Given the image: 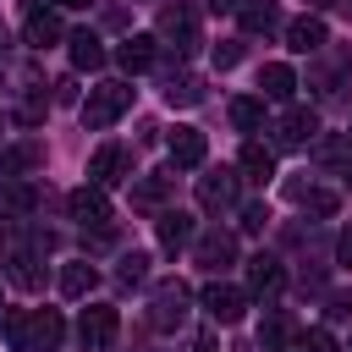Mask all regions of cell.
I'll return each instance as SVG.
<instances>
[{
    "instance_id": "1",
    "label": "cell",
    "mask_w": 352,
    "mask_h": 352,
    "mask_svg": "<svg viewBox=\"0 0 352 352\" xmlns=\"http://www.w3.org/2000/svg\"><path fill=\"white\" fill-rule=\"evenodd\" d=\"M126 104H132V88H126V82H99V88H88V99H82V126H88V132H104L116 116H126Z\"/></svg>"
},
{
    "instance_id": "2",
    "label": "cell",
    "mask_w": 352,
    "mask_h": 352,
    "mask_svg": "<svg viewBox=\"0 0 352 352\" xmlns=\"http://www.w3.org/2000/svg\"><path fill=\"white\" fill-rule=\"evenodd\" d=\"M160 38H170L176 44V55H192L204 38H198V6L192 0H170L165 11H160Z\"/></svg>"
},
{
    "instance_id": "3",
    "label": "cell",
    "mask_w": 352,
    "mask_h": 352,
    "mask_svg": "<svg viewBox=\"0 0 352 352\" xmlns=\"http://www.w3.org/2000/svg\"><path fill=\"white\" fill-rule=\"evenodd\" d=\"M66 214H72L82 231H88V226L104 231V226H110V198H104V187H94V182H88V187H72V192H66Z\"/></svg>"
},
{
    "instance_id": "4",
    "label": "cell",
    "mask_w": 352,
    "mask_h": 352,
    "mask_svg": "<svg viewBox=\"0 0 352 352\" xmlns=\"http://www.w3.org/2000/svg\"><path fill=\"white\" fill-rule=\"evenodd\" d=\"M198 302H204V314L214 324H242V314H248V292L242 286H226V280H209Z\"/></svg>"
},
{
    "instance_id": "5",
    "label": "cell",
    "mask_w": 352,
    "mask_h": 352,
    "mask_svg": "<svg viewBox=\"0 0 352 352\" xmlns=\"http://www.w3.org/2000/svg\"><path fill=\"white\" fill-rule=\"evenodd\" d=\"M187 302H192V292H187L182 280H165V286L154 292V302H148L154 330H182V324H187Z\"/></svg>"
},
{
    "instance_id": "6",
    "label": "cell",
    "mask_w": 352,
    "mask_h": 352,
    "mask_svg": "<svg viewBox=\"0 0 352 352\" xmlns=\"http://www.w3.org/2000/svg\"><path fill=\"white\" fill-rule=\"evenodd\" d=\"M126 176H132V148L99 143L94 160H88V182H94V187H116V182H126Z\"/></svg>"
},
{
    "instance_id": "7",
    "label": "cell",
    "mask_w": 352,
    "mask_h": 352,
    "mask_svg": "<svg viewBox=\"0 0 352 352\" xmlns=\"http://www.w3.org/2000/svg\"><path fill=\"white\" fill-rule=\"evenodd\" d=\"M116 324H121V314H116L110 302H94V308H82V319H77V341H82L88 352H99V346L116 341Z\"/></svg>"
},
{
    "instance_id": "8",
    "label": "cell",
    "mask_w": 352,
    "mask_h": 352,
    "mask_svg": "<svg viewBox=\"0 0 352 352\" xmlns=\"http://www.w3.org/2000/svg\"><path fill=\"white\" fill-rule=\"evenodd\" d=\"M314 132H319V116H314V110H302V104H292V110L275 121V143H280V148H302Z\"/></svg>"
},
{
    "instance_id": "9",
    "label": "cell",
    "mask_w": 352,
    "mask_h": 352,
    "mask_svg": "<svg viewBox=\"0 0 352 352\" xmlns=\"http://www.w3.org/2000/svg\"><path fill=\"white\" fill-rule=\"evenodd\" d=\"M22 38H28L33 50L55 44V38H60V16H55L50 6H38V0H33V6H28V16H22Z\"/></svg>"
},
{
    "instance_id": "10",
    "label": "cell",
    "mask_w": 352,
    "mask_h": 352,
    "mask_svg": "<svg viewBox=\"0 0 352 352\" xmlns=\"http://www.w3.org/2000/svg\"><path fill=\"white\" fill-rule=\"evenodd\" d=\"M204 154H209V138H204L198 126H176V132H170V165L192 170V165H204Z\"/></svg>"
},
{
    "instance_id": "11",
    "label": "cell",
    "mask_w": 352,
    "mask_h": 352,
    "mask_svg": "<svg viewBox=\"0 0 352 352\" xmlns=\"http://www.w3.org/2000/svg\"><path fill=\"white\" fill-rule=\"evenodd\" d=\"M198 204H204V209H231V204H236V170H209V176H198Z\"/></svg>"
},
{
    "instance_id": "12",
    "label": "cell",
    "mask_w": 352,
    "mask_h": 352,
    "mask_svg": "<svg viewBox=\"0 0 352 352\" xmlns=\"http://www.w3.org/2000/svg\"><path fill=\"white\" fill-rule=\"evenodd\" d=\"M324 38H330L324 16H297V22H286V44H292L297 55H314V50H324Z\"/></svg>"
},
{
    "instance_id": "13",
    "label": "cell",
    "mask_w": 352,
    "mask_h": 352,
    "mask_svg": "<svg viewBox=\"0 0 352 352\" xmlns=\"http://www.w3.org/2000/svg\"><path fill=\"white\" fill-rule=\"evenodd\" d=\"M116 60H121V72H148V66L160 60V38H154V33H132V38L116 50Z\"/></svg>"
},
{
    "instance_id": "14",
    "label": "cell",
    "mask_w": 352,
    "mask_h": 352,
    "mask_svg": "<svg viewBox=\"0 0 352 352\" xmlns=\"http://www.w3.org/2000/svg\"><path fill=\"white\" fill-rule=\"evenodd\" d=\"M192 253H198V264H209V270H226V264L236 258V236H226V231H209V236H198V242H192Z\"/></svg>"
},
{
    "instance_id": "15",
    "label": "cell",
    "mask_w": 352,
    "mask_h": 352,
    "mask_svg": "<svg viewBox=\"0 0 352 352\" xmlns=\"http://www.w3.org/2000/svg\"><path fill=\"white\" fill-rule=\"evenodd\" d=\"M258 88H264V99H292V94H297V72H292L286 60H270V66L258 72Z\"/></svg>"
},
{
    "instance_id": "16",
    "label": "cell",
    "mask_w": 352,
    "mask_h": 352,
    "mask_svg": "<svg viewBox=\"0 0 352 352\" xmlns=\"http://www.w3.org/2000/svg\"><path fill=\"white\" fill-rule=\"evenodd\" d=\"M286 286V270L275 264V258H253L248 264V292L253 297H270V292H280Z\"/></svg>"
},
{
    "instance_id": "17",
    "label": "cell",
    "mask_w": 352,
    "mask_h": 352,
    "mask_svg": "<svg viewBox=\"0 0 352 352\" xmlns=\"http://www.w3.org/2000/svg\"><path fill=\"white\" fill-rule=\"evenodd\" d=\"M66 44H72V66H77V72H99V66H104V44H99L88 28H82V33H72Z\"/></svg>"
},
{
    "instance_id": "18",
    "label": "cell",
    "mask_w": 352,
    "mask_h": 352,
    "mask_svg": "<svg viewBox=\"0 0 352 352\" xmlns=\"http://www.w3.org/2000/svg\"><path fill=\"white\" fill-rule=\"evenodd\" d=\"M60 336H66L60 314H55V308H38V314H33V352H55Z\"/></svg>"
},
{
    "instance_id": "19",
    "label": "cell",
    "mask_w": 352,
    "mask_h": 352,
    "mask_svg": "<svg viewBox=\"0 0 352 352\" xmlns=\"http://www.w3.org/2000/svg\"><path fill=\"white\" fill-rule=\"evenodd\" d=\"M236 16H242V33H275V28H280V11H275V0H248Z\"/></svg>"
},
{
    "instance_id": "20",
    "label": "cell",
    "mask_w": 352,
    "mask_h": 352,
    "mask_svg": "<svg viewBox=\"0 0 352 352\" xmlns=\"http://www.w3.org/2000/svg\"><path fill=\"white\" fill-rule=\"evenodd\" d=\"M33 204H38V192H33L22 176H0V209H11V214H33Z\"/></svg>"
},
{
    "instance_id": "21",
    "label": "cell",
    "mask_w": 352,
    "mask_h": 352,
    "mask_svg": "<svg viewBox=\"0 0 352 352\" xmlns=\"http://www.w3.org/2000/svg\"><path fill=\"white\" fill-rule=\"evenodd\" d=\"M160 242L176 253V248H187L192 242V214H182V209H165L160 214Z\"/></svg>"
},
{
    "instance_id": "22",
    "label": "cell",
    "mask_w": 352,
    "mask_h": 352,
    "mask_svg": "<svg viewBox=\"0 0 352 352\" xmlns=\"http://www.w3.org/2000/svg\"><path fill=\"white\" fill-rule=\"evenodd\" d=\"M94 286H99V270H94L88 258H77V264L60 270V292H66V297H88Z\"/></svg>"
},
{
    "instance_id": "23",
    "label": "cell",
    "mask_w": 352,
    "mask_h": 352,
    "mask_svg": "<svg viewBox=\"0 0 352 352\" xmlns=\"http://www.w3.org/2000/svg\"><path fill=\"white\" fill-rule=\"evenodd\" d=\"M0 330H6L11 352H33V319H28L22 308H6V314H0Z\"/></svg>"
},
{
    "instance_id": "24",
    "label": "cell",
    "mask_w": 352,
    "mask_h": 352,
    "mask_svg": "<svg viewBox=\"0 0 352 352\" xmlns=\"http://www.w3.org/2000/svg\"><path fill=\"white\" fill-rule=\"evenodd\" d=\"M165 99H170V104H198V99H204V77L170 72V77H165Z\"/></svg>"
},
{
    "instance_id": "25",
    "label": "cell",
    "mask_w": 352,
    "mask_h": 352,
    "mask_svg": "<svg viewBox=\"0 0 352 352\" xmlns=\"http://www.w3.org/2000/svg\"><path fill=\"white\" fill-rule=\"evenodd\" d=\"M242 176L248 182H270L275 176V154L264 143H242Z\"/></svg>"
},
{
    "instance_id": "26",
    "label": "cell",
    "mask_w": 352,
    "mask_h": 352,
    "mask_svg": "<svg viewBox=\"0 0 352 352\" xmlns=\"http://www.w3.org/2000/svg\"><path fill=\"white\" fill-rule=\"evenodd\" d=\"M231 126H236V132L264 126V99H231Z\"/></svg>"
},
{
    "instance_id": "27",
    "label": "cell",
    "mask_w": 352,
    "mask_h": 352,
    "mask_svg": "<svg viewBox=\"0 0 352 352\" xmlns=\"http://www.w3.org/2000/svg\"><path fill=\"white\" fill-rule=\"evenodd\" d=\"M11 280H16L22 292H38V286H44V275H38V258H33V253H11Z\"/></svg>"
},
{
    "instance_id": "28",
    "label": "cell",
    "mask_w": 352,
    "mask_h": 352,
    "mask_svg": "<svg viewBox=\"0 0 352 352\" xmlns=\"http://www.w3.org/2000/svg\"><path fill=\"white\" fill-rule=\"evenodd\" d=\"M165 187H170V170H154V176H143V182H138L132 204H143V209H148V204H160V198H165Z\"/></svg>"
},
{
    "instance_id": "29",
    "label": "cell",
    "mask_w": 352,
    "mask_h": 352,
    "mask_svg": "<svg viewBox=\"0 0 352 352\" xmlns=\"http://www.w3.org/2000/svg\"><path fill=\"white\" fill-rule=\"evenodd\" d=\"M28 165H38V143H22V148H11V154L0 160V176H22Z\"/></svg>"
},
{
    "instance_id": "30",
    "label": "cell",
    "mask_w": 352,
    "mask_h": 352,
    "mask_svg": "<svg viewBox=\"0 0 352 352\" xmlns=\"http://www.w3.org/2000/svg\"><path fill=\"white\" fill-rule=\"evenodd\" d=\"M297 204H302L308 214H336V192H324V187H302Z\"/></svg>"
},
{
    "instance_id": "31",
    "label": "cell",
    "mask_w": 352,
    "mask_h": 352,
    "mask_svg": "<svg viewBox=\"0 0 352 352\" xmlns=\"http://www.w3.org/2000/svg\"><path fill=\"white\" fill-rule=\"evenodd\" d=\"M297 352H336V336L319 330V324L314 330H297Z\"/></svg>"
},
{
    "instance_id": "32",
    "label": "cell",
    "mask_w": 352,
    "mask_h": 352,
    "mask_svg": "<svg viewBox=\"0 0 352 352\" xmlns=\"http://www.w3.org/2000/svg\"><path fill=\"white\" fill-rule=\"evenodd\" d=\"M126 286H138L143 275H148V253H121V270H116Z\"/></svg>"
},
{
    "instance_id": "33",
    "label": "cell",
    "mask_w": 352,
    "mask_h": 352,
    "mask_svg": "<svg viewBox=\"0 0 352 352\" xmlns=\"http://www.w3.org/2000/svg\"><path fill=\"white\" fill-rule=\"evenodd\" d=\"M258 336H264V346H286V341H292V324L275 314V319H264V330H258Z\"/></svg>"
},
{
    "instance_id": "34",
    "label": "cell",
    "mask_w": 352,
    "mask_h": 352,
    "mask_svg": "<svg viewBox=\"0 0 352 352\" xmlns=\"http://www.w3.org/2000/svg\"><path fill=\"white\" fill-rule=\"evenodd\" d=\"M236 60H242V38H226V44H214V66H220V72H231Z\"/></svg>"
},
{
    "instance_id": "35",
    "label": "cell",
    "mask_w": 352,
    "mask_h": 352,
    "mask_svg": "<svg viewBox=\"0 0 352 352\" xmlns=\"http://www.w3.org/2000/svg\"><path fill=\"white\" fill-rule=\"evenodd\" d=\"M264 220H270L264 204H248V209H242V231H264Z\"/></svg>"
},
{
    "instance_id": "36",
    "label": "cell",
    "mask_w": 352,
    "mask_h": 352,
    "mask_svg": "<svg viewBox=\"0 0 352 352\" xmlns=\"http://www.w3.org/2000/svg\"><path fill=\"white\" fill-rule=\"evenodd\" d=\"M336 258H341V264H352V226L336 236Z\"/></svg>"
},
{
    "instance_id": "37",
    "label": "cell",
    "mask_w": 352,
    "mask_h": 352,
    "mask_svg": "<svg viewBox=\"0 0 352 352\" xmlns=\"http://www.w3.org/2000/svg\"><path fill=\"white\" fill-rule=\"evenodd\" d=\"M55 99H66V104H72V99H77V82H72V77H60V82H55Z\"/></svg>"
},
{
    "instance_id": "38",
    "label": "cell",
    "mask_w": 352,
    "mask_h": 352,
    "mask_svg": "<svg viewBox=\"0 0 352 352\" xmlns=\"http://www.w3.org/2000/svg\"><path fill=\"white\" fill-rule=\"evenodd\" d=\"M209 6H214V11H242L248 0H209Z\"/></svg>"
},
{
    "instance_id": "39",
    "label": "cell",
    "mask_w": 352,
    "mask_h": 352,
    "mask_svg": "<svg viewBox=\"0 0 352 352\" xmlns=\"http://www.w3.org/2000/svg\"><path fill=\"white\" fill-rule=\"evenodd\" d=\"M55 6H66V11H88L94 0H55Z\"/></svg>"
},
{
    "instance_id": "40",
    "label": "cell",
    "mask_w": 352,
    "mask_h": 352,
    "mask_svg": "<svg viewBox=\"0 0 352 352\" xmlns=\"http://www.w3.org/2000/svg\"><path fill=\"white\" fill-rule=\"evenodd\" d=\"M0 308H6V302H0Z\"/></svg>"
}]
</instances>
